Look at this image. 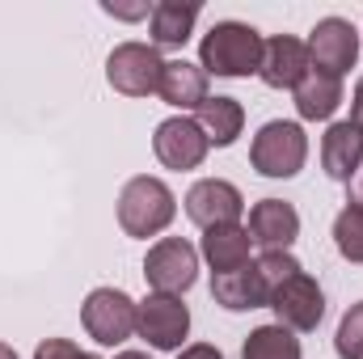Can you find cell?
<instances>
[{
	"label": "cell",
	"mask_w": 363,
	"mask_h": 359,
	"mask_svg": "<svg viewBox=\"0 0 363 359\" xmlns=\"http://www.w3.org/2000/svg\"><path fill=\"white\" fill-rule=\"evenodd\" d=\"M262 64V34L245 21H216L199 43V68L207 77H250Z\"/></svg>",
	"instance_id": "1"
},
{
	"label": "cell",
	"mask_w": 363,
	"mask_h": 359,
	"mask_svg": "<svg viewBox=\"0 0 363 359\" xmlns=\"http://www.w3.org/2000/svg\"><path fill=\"white\" fill-rule=\"evenodd\" d=\"M174 216H178V199L161 178L140 174V178H131L118 190V228L127 237H144L148 241V237L165 233L174 224Z\"/></svg>",
	"instance_id": "2"
},
{
	"label": "cell",
	"mask_w": 363,
	"mask_h": 359,
	"mask_svg": "<svg viewBox=\"0 0 363 359\" xmlns=\"http://www.w3.org/2000/svg\"><path fill=\"white\" fill-rule=\"evenodd\" d=\"M308 161V136L291 118H271L250 144V165L262 178H296Z\"/></svg>",
	"instance_id": "3"
},
{
	"label": "cell",
	"mask_w": 363,
	"mask_h": 359,
	"mask_svg": "<svg viewBox=\"0 0 363 359\" xmlns=\"http://www.w3.org/2000/svg\"><path fill=\"white\" fill-rule=\"evenodd\" d=\"M135 309L123 287H93L81 304V326L97 347H118L135 334Z\"/></svg>",
	"instance_id": "4"
},
{
	"label": "cell",
	"mask_w": 363,
	"mask_h": 359,
	"mask_svg": "<svg viewBox=\"0 0 363 359\" xmlns=\"http://www.w3.org/2000/svg\"><path fill=\"white\" fill-rule=\"evenodd\" d=\"M165 60L152 43H118L106 60V81L123 97H148L161 89Z\"/></svg>",
	"instance_id": "5"
},
{
	"label": "cell",
	"mask_w": 363,
	"mask_h": 359,
	"mask_svg": "<svg viewBox=\"0 0 363 359\" xmlns=\"http://www.w3.org/2000/svg\"><path fill=\"white\" fill-rule=\"evenodd\" d=\"M144 279H148V287L161 292V296H182V292H190L194 279H199V250H194L186 237H161L157 245H148Z\"/></svg>",
	"instance_id": "6"
},
{
	"label": "cell",
	"mask_w": 363,
	"mask_h": 359,
	"mask_svg": "<svg viewBox=\"0 0 363 359\" xmlns=\"http://www.w3.org/2000/svg\"><path fill=\"white\" fill-rule=\"evenodd\" d=\"M267 309H274V317H279L274 326H283L291 334H313L321 326V317H325V292L308 270H296L287 283L274 287Z\"/></svg>",
	"instance_id": "7"
},
{
	"label": "cell",
	"mask_w": 363,
	"mask_h": 359,
	"mask_svg": "<svg viewBox=\"0 0 363 359\" xmlns=\"http://www.w3.org/2000/svg\"><path fill=\"white\" fill-rule=\"evenodd\" d=\"M308 64L313 72H325V77H347L359 60V30L347 21V17H321L308 34Z\"/></svg>",
	"instance_id": "8"
},
{
	"label": "cell",
	"mask_w": 363,
	"mask_h": 359,
	"mask_svg": "<svg viewBox=\"0 0 363 359\" xmlns=\"http://www.w3.org/2000/svg\"><path fill=\"white\" fill-rule=\"evenodd\" d=\"M135 334L157 351H182L190 334V309L182 304V296L148 292V300H140L135 309Z\"/></svg>",
	"instance_id": "9"
},
{
	"label": "cell",
	"mask_w": 363,
	"mask_h": 359,
	"mask_svg": "<svg viewBox=\"0 0 363 359\" xmlns=\"http://www.w3.org/2000/svg\"><path fill=\"white\" fill-rule=\"evenodd\" d=\"M207 136H203V127L190 118V114H174V118H165V123H157V136H152V153H157V161L165 165V170H199L203 161H207Z\"/></svg>",
	"instance_id": "10"
},
{
	"label": "cell",
	"mask_w": 363,
	"mask_h": 359,
	"mask_svg": "<svg viewBox=\"0 0 363 359\" xmlns=\"http://www.w3.org/2000/svg\"><path fill=\"white\" fill-rule=\"evenodd\" d=\"M241 211H245V194L224 178H199L186 190V216L203 233L220 224H241Z\"/></svg>",
	"instance_id": "11"
},
{
	"label": "cell",
	"mask_w": 363,
	"mask_h": 359,
	"mask_svg": "<svg viewBox=\"0 0 363 359\" xmlns=\"http://www.w3.org/2000/svg\"><path fill=\"white\" fill-rule=\"evenodd\" d=\"M308 72H313V64H308V47L300 38L274 34V38L262 43V64H258L262 85H271V89H296Z\"/></svg>",
	"instance_id": "12"
},
{
	"label": "cell",
	"mask_w": 363,
	"mask_h": 359,
	"mask_svg": "<svg viewBox=\"0 0 363 359\" xmlns=\"http://www.w3.org/2000/svg\"><path fill=\"white\" fill-rule=\"evenodd\" d=\"M250 237L262 250H291L300 237V211L287 199H258L250 207Z\"/></svg>",
	"instance_id": "13"
},
{
	"label": "cell",
	"mask_w": 363,
	"mask_h": 359,
	"mask_svg": "<svg viewBox=\"0 0 363 359\" xmlns=\"http://www.w3.org/2000/svg\"><path fill=\"white\" fill-rule=\"evenodd\" d=\"M321 170L334 182H351L363 170V131L351 118H338L321 136Z\"/></svg>",
	"instance_id": "14"
},
{
	"label": "cell",
	"mask_w": 363,
	"mask_h": 359,
	"mask_svg": "<svg viewBox=\"0 0 363 359\" xmlns=\"http://www.w3.org/2000/svg\"><path fill=\"white\" fill-rule=\"evenodd\" d=\"M211 300L228 313H250V309H267L271 292H267L258 267L250 263V267L228 270V275H211Z\"/></svg>",
	"instance_id": "15"
},
{
	"label": "cell",
	"mask_w": 363,
	"mask_h": 359,
	"mask_svg": "<svg viewBox=\"0 0 363 359\" xmlns=\"http://www.w3.org/2000/svg\"><path fill=\"white\" fill-rule=\"evenodd\" d=\"M250 250H254L250 228H241V224H220V228H207V233H203L199 258L211 267V275H228V270L250 267Z\"/></svg>",
	"instance_id": "16"
},
{
	"label": "cell",
	"mask_w": 363,
	"mask_h": 359,
	"mask_svg": "<svg viewBox=\"0 0 363 359\" xmlns=\"http://www.w3.org/2000/svg\"><path fill=\"white\" fill-rule=\"evenodd\" d=\"M157 97L165 101V106H174V110H199L211 93H207V72L199 68V64H190V60H169L165 64V72H161V89Z\"/></svg>",
	"instance_id": "17"
},
{
	"label": "cell",
	"mask_w": 363,
	"mask_h": 359,
	"mask_svg": "<svg viewBox=\"0 0 363 359\" xmlns=\"http://www.w3.org/2000/svg\"><path fill=\"white\" fill-rule=\"evenodd\" d=\"M199 21V4L194 0H161L148 13V30H152V47H186Z\"/></svg>",
	"instance_id": "18"
},
{
	"label": "cell",
	"mask_w": 363,
	"mask_h": 359,
	"mask_svg": "<svg viewBox=\"0 0 363 359\" xmlns=\"http://www.w3.org/2000/svg\"><path fill=\"white\" fill-rule=\"evenodd\" d=\"M194 123L203 127L207 144L228 148V144H237V136H241V127H245V106H241L237 97H207V101L194 110Z\"/></svg>",
	"instance_id": "19"
},
{
	"label": "cell",
	"mask_w": 363,
	"mask_h": 359,
	"mask_svg": "<svg viewBox=\"0 0 363 359\" xmlns=\"http://www.w3.org/2000/svg\"><path fill=\"white\" fill-rule=\"evenodd\" d=\"M296 114L304 118V123H325V118H334V110L342 106V81L338 77H325V72H308L296 89Z\"/></svg>",
	"instance_id": "20"
},
{
	"label": "cell",
	"mask_w": 363,
	"mask_h": 359,
	"mask_svg": "<svg viewBox=\"0 0 363 359\" xmlns=\"http://www.w3.org/2000/svg\"><path fill=\"white\" fill-rule=\"evenodd\" d=\"M241 359H304L300 355V338L283 326H258L245 343H241Z\"/></svg>",
	"instance_id": "21"
},
{
	"label": "cell",
	"mask_w": 363,
	"mask_h": 359,
	"mask_svg": "<svg viewBox=\"0 0 363 359\" xmlns=\"http://www.w3.org/2000/svg\"><path fill=\"white\" fill-rule=\"evenodd\" d=\"M334 245L347 263L363 267V199H351L338 216H334Z\"/></svg>",
	"instance_id": "22"
},
{
	"label": "cell",
	"mask_w": 363,
	"mask_h": 359,
	"mask_svg": "<svg viewBox=\"0 0 363 359\" xmlns=\"http://www.w3.org/2000/svg\"><path fill=\"white\" fill-rule=\"evenodd\" d=\"M334 351H338V359H363V300L342 313L338 334H334Z\"/></svg>",
	"instance_id": "23"
},
{
	"label": "cell",
	"mask_w": 363,
	"mask_h": 359,
	"mask_svg": "<svg viewBox=\"0 0 363 359\" xmlns=\"http://www.w3.org/2000/svg\"><path fill=\"white\" fill-rule=\"evenodd\" d=\"M254 267H258V275H262V283H267L271 296H274L279 283H287L296 270H304L296 258H291V250H262V258H254Z\"/></svg>",
	"instance_id": "24"
},
{
	"label": "cell",
	"mask_w": 363,
	"mask_h": 359,
	"mask_svg": "<svg viewBox=\"0 0 363 359\" xmlns=\"http://www.w3.org/2000/svg\"><path fill=\"white\" fill-rule=\"evenodd\" d=\"M34 359H81V347L72 338H43L34 347Z\"/></svg>",
	"instance_id": "25"
},
{
	"label": "cell",
	"mask_w": 363,
	"mask_h": 359,
	"mask_svg": "<svg viewBox=\"0 0 363 359\" xmlns=\"http://www.w3.org/2000/svg\"><path fill=\"white\" fill-rule=\"evenodd\" d=\"M178 359H224V355H220V347H211V343H194V347H182Z\"/></svg>",
	"instance_id": "26"
},
{
	"label": "cell",
	"mask_w": 363,
	"mask_h": 359,
	"mask_svg": "<svg viewBox=\"0 0 363 359\" xmlns=\"http://www.w3.org/2000/svg\"><path fill=\"white\" fill-rule=\"evenodd\" d=\"M351 123L363 131V77L355 81V97H351Z\"/></svg>",
	"instance_id": "27"
},
{
	"label": "cell",
	"mask_w": 363,
	"mask_h": 359,
	"mask_svg": "<svg viewBox=\"0 0 363 359\" xmlns=\"http://www.w3.org/2000/svg\"><path fill=\"white\" fill-rule=\"evenodd\" d=\"M114 359H152V355H144V351H118Z\"/></svg>",
	"instance_id": "28"
},
{
	"label": "cell",
	"mask_w": 363,
	"mask_h": 359,
	"mask_svg": "<svg viewBox=\"0 0 363 359\" xmlns=\"http://www.w3.org/2000/svg\"><path fill=\"white\" fill-rule=\"evenodd\" d=\"M0 359H17V351H13L9 343H0Z\"/></svg>",
	"instance_id": "29"
},
{
	"label": "cell",
	"mask_w": 363,
	"mask_h": 359,
	"mask_svg": "<svg viewBox=\"0 0 363 359\" xmlns=\"http://www.w3.org/2000/svg\"><path fill=\"white\" fill-rule=\"evenodd\" d=\"M81 359H97V355H93V351H81Z\"/></svg>",
	"instance_id": "30"
},
{
	"label": "cell",
	"mask_w": 363,
	"mask_h": 359,
	"mask_svg": "<svg viewBox=\"0 0 363 359\" xmlns=\"http://www.w3.org/2000/svg\"><path fill=\"white\" fill-rule=\"evenodd\" d=\"M359 199H363V194H359Z\"/></svg>",
	"instance_id": "31"
}]
</instances>
